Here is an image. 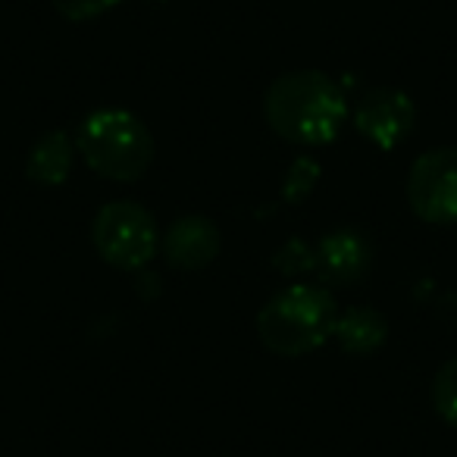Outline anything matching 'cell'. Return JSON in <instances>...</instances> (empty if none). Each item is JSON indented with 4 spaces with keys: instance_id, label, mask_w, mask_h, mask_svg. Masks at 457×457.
Returning a JSON list of instances; mask_svg holds the SVG:
<instances>
[{
    "instance_id": "obj_1",
    "label": "cell",
    "mask_w": 457,
    "mask_h": 457,
    "mask_svg": "<svg viewBox=\"0 0 457 457\" xmlns=\"http://www.w3.org/2000/svg\"><path fill=\"white\" fill-rule=\"evenodd\" d=\"M263 113L276 135L292 145H329L348 120V101L326 72L295 70L279 76L263 97Z\"/></svg>"
},
{
    "instance_id": "obj_2",
    "label": "cell",
    "mask_w": 457,
    "mask_h": 457,
    "mask_svg": "<svg viewBox=\"0 0 457 457\" xmlns=\"http://www.w3.org/2000/svg\"><path fill=\"white\" fill-rule=\"evenodd\" d=\"M336 301L326 288L288 286L257 313V336L273 354L301 357L336 336Z\"/></svg>"
},
{
    "instance_id": "obj_3",
    "label": "cell",
    "mask_w": 457,
    "mask_h": 457,
    "mask_svg": "<svg viewBox=\"0 0 457 457\" xmlns=\"http://www.w3.org/2000/svg\"><path fill=\"white\" fill-rule=\"evenodd\" d=\"M76 145L82 160L104 179L135 182L154 163V138L129 110H97L79 126Z\"/></svg>"
},
{
    "instance_id": "obj_4",
    "label": "cell",
    "mask_w": 457,
    "mask_h": 457,
    "mask_svg": "<svg viewBox=\"0 0 457 457\" xmlns=\"http://www.w3.org/2000/svg\"><path fill=\"white\" fill-rule=\"evenodd\" d=\"M91 242L110 267L141 270L157 251V222L141 204L113 201L97 210Z\"/></svg>"
},
{
    "instance_id": "obj_5",
    "label": "cell",
    "mask_w": 457,
    "mask_h": 457,
    "mask_svg": "<svg viewBox=\"0 0 457 457\" xmlns=\"http://www.w3.org/2000/svg\"><path fill=\"white\" fill-rule=\"evenodd\" d=\"M407 204L423 222H457V147H436L413 160L407 172Z\"/></svg>"
},
{
    "instance_id": "obj_6",
    "label": "cell",
    "mask_w": 457,
    "mask_h": 457,
    "mask_svg": "<svg viewBox=\"0 0 457 457\" xmlns=\"http://www.w3.org/2000/svg\"><path fill=\"white\" fill-rule=\"evenodd\" d=\"M417 122L413 101L398 88H373L361 97L354 110V126L367 141L382 151H392L411 135Z\"/></svg>"
},
{
    "instance_id": "obj_7",
    "label": "cell",
    "mask_w": 457,
    "mask_h": 457,
    "mask_svg": "<svg viewBox=\"0 0 457 457\" xmlns=\"http://www.w3.org/2000/svg\"><path fill=\"white\" fill-rule=\"evenodd\" d=\"M370 261H373L370 242L354 228L332 232L313 251V270L329 286H351V282L363 279L370 270Z\"/></svg>"
},
{
    "instance_id": "obj_8",
    "label": "cell",
    "mask_w": 457,
    "mask_h": 457,
    "mask_svg": "<svg viewBox=\"0 0 457 457\" xmlns=\"http://www.w3.org/2000/svg\"><path fill=\"white\" fill-rule=\"evenodd\" d=\"M220 245L222 238L213 220H207V216H182L166 232L163 254L170 261V267L195 273V270H204L207 263L216 261Z\"/></svg>"
},
{
    "instance_id": "obj_9",
    "label": "cell",
    "mask_w": 457,
    "mask_h": 457,
    "mask_svg": "<svg viewBox=\"0 0 457 457\" xmlns=\"http://www.w3.org/2000/svg\"><path fill=\"white\" fill-rule=\"evenodd\" d=\"M29 179L38 185H60L66 182L72 170V141L66 132H47L29 154Z\"/></svg>"
},
{
    "instance_id": "obj_10",
    "label": "cell",
    "mask_w": 457,
    "mask_h": 457,
    "mask_svg": "<svg viewBox=\"0 0 457 457\" xmlns=\"http://www.w3.org/2000/svg\"><path fill=\"white\" fill-rule=\"evenodd\" d=\"M386 317L370 307H354L336 320V338L348 354H370L386 342Z\"/></svg>"
},
{
    "instance_id": "obj_11",
    "label": "cell",
    "mask_w": 457,
    "mask_h": 457,
    "mask_svg": "<svg viewBox=\"0 0 457 457\" xmlns=\"http://www.w3.org/2000/svg\"><path fill=\"white\" fill-rule=\"evenodd\" d=\"M432 404H436L438 417L457 429V357L445 363L432 379Z\"/></svg>"
},
{
    "instance_id": "obj_12",
    "label": "cell",
    "mask_w": 457,
    "mask_h": 457,
    "mask_svg": "<svg viewBox=\"0 0 457 457\" xmlns=\"http://www.w3.org/2000/svg\"><path fill=\"white\" fill-rule=\"evenodd\" d=\"M116 4H120V0H54L57 13L72 22L97 20V16H104L107 10H113Z\"/></svg>"
}]
</instances>
